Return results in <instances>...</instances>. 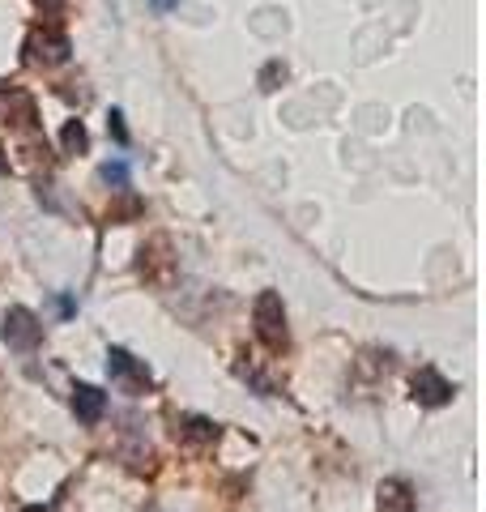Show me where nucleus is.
Listing matches in <instances>:
<instances>
[{"label": "nucleus", "instance_id": "f257e3e1", "mask_svg": "<svg viewBox=\"0 0 486 512\" xmlns=\"http://www.w3.org/2000/svg\"><path fill=\"white\" fill-rule=\"evenodd\" d=\"M69 35L56 26V22H43L30 30V39H26V60L30 64H39V69H56V64L69 60Z\"/></svg>", "mask_w": 486, "mask_h": 512}, {"label": "nucleus", "instance_id": "f03ea898", "mask_svg": "<svg viewBox=\"0 0 486 512\" xmlns=\"http://www.w3.org/2000/svg\"><path fill=\"white\" fill-rule=\"evenodd\" d=\"M256 338H261L269 350L286 346V308H282L278 291H265L256 299Z\"/></svg>", "mask_w": 486, "mask_h": 512}, {"label": "nucleus", "instance_id": "7ed1b4c3", "mask_svg": "<svg viewBox=\"0 0 486 512\" xmlns=\"http://www.w3.org/2000/svg\"><path fill=\"white\" fill-rule=\"evenodd\" d=\"M107 372L124 393H145L150 389V367H145L141 359H133L128 350H120V346L107 350Z\"/></svg>", "mask_w": 486, "mask_h": 512}, {"label": "nucleus", "instance_id": "20e7f679", "mask_svg": "<svg viewBox=\"0 0 486 512\" xmlns=\"http://www.w3.org/2000/svg\"><path fill=\"white\" fill-rule=\"evenodd\" d=\"M0 333H5V342L13 350H35L43 342V325H39V316L30 308H9L5 312V329Z\"/></svg>", "mask_w": 486, "mask_h": 512}, {"label": "nucleus", "instance_id": "39448f33", "mask_svg": "<svg viewBox=\"0 0 486 512\" xmlns=\"http://www.w3.org/2000/svg\"><path fill=\"white\" fill-rule=\"evenodd\" d=\"M414 402L418 406H448L452 402V384L435 372V367H423V372L414 376Z\"/></svg>", "mask_w": 486, "mask_h": 512}, {"label": "nucleus", "instance_id": "423d86ee", "mask_svg": "<svg viewBox=\"0 0 486 512\" xmlns=\"http://www.w3.org/2000/svg\"><path fill=\"white\" fill-rule=\"evenodd\" d=\"M73 410H77L81 423H99L103 410H107V393L94 389V384H77L73 389Z\"/></svg>", "mask_w": 486, "mask_h": 512}, {"label": "nucleus", "instance_id": "0eeeda50", "mask_svg": "<svg viewBox=\"0 0 486 512\" xmlns=\"http://www.w3.org/2000/svg\"><path fill=\"white\" fill-rule=\"evenodd\" d=\"M380 512H414V491L405 478H384L380 483Z\"/></svg>", "mask_w": 486, "mask_h": 512}, {"label": "nucleus", "instance_id": "6e6552de", "mask_svg": "<svg viewBox=\"0 0 486 512\" xmlns=\"http://www.w3.org/2000/svg\"><path fill=\"white\" fill-rule=\"evenodd\" d=\"M175 436H180L184 444H214L218 440V423H209V419H184L180 427H175Z\"/></svg>", "mask_w": 486, "mask_h": 512}, {"label": "nucleus", "instance_id": "1a4fd4ad", "mask_svg": "<svg viewBox=\"0 0 486 512\" xmlns=\"http://www.w3.org/2000/svg\"><path fill=\"white\" fill-rule=\"evenodd\" d=\"M60 146H64V154H86V146H90V133H86V124H81V120H69V124H64V133H60Z\"/></svg>", "mask_w": 486, "mask_h": 512}, {"label": "nucleus", "instance_id": "9d476101", "mask_svg": "<svg viewBox=\"0 0 486 512\" xmlns=\"http://www.w3.org/2000/svg\"><path fill=\"white\" fill-rule=\"evenodd\" d=\"M278 82H286V64L282 60H269L261 69V90H278Z\"/></svg>", "mask_w": 486, "mask_h": 512}, {"label": "nucleus", "instance_id": "9b49d317", "mask_svg": "<svg viewBox=\"0 0 486 512\" xmlns=\"http://www.w3.org/2000/svg\"><path fill=\"white\" fill-rule=\"evenodd\" d=\"M103 180L116 184V188H128V167H124V163H107V167H103Z\"/></svg>", "mask_w": 486, "mask_h": 512}, {"label": "nucleus", "instance_id": "f8f14e48", "mask_svg": "<svg viewBox=\"0 0 486 512\" xmlns=\"http://www.w3.org/2000/svg\"><path fill=\"white\" fill-rule=\"evenodd\" d=\"M107 133L116 137L120 146H128V128H124V116H120V111H111V116H107Z\"/></svg>", "mask_w": 486, "mask_h": 512}, {"label": "nucleus", "instance_id": "ddd939ff", "mask_svg": "<svg viewBox=\"0 0 486 512\" xmlns=\"http://www.w3.org/2000/svg\"><path fill=\"white\" fill-rule=\"evenodd\" d=\"M39 9L47 13V18H56V13L64 9V0H39Z\"/></svg>", "mask_w": 486, "mask_h": 512}, {"label": "nucleus", "instance_id": "4468645a", "mask_svg": "<svg viewBox=\"0 0 486 512\" xmlns=\"http://www.w3.org/2000/svg\"><path fill=\"white\" fill-rule=\"evenodd\" d=\"M0 154H5V150H0ZM0 171H9V158H0Z\"/></svg>", "mask_w": 486, "mask_h": 512}, {"label": "nucleus", "instance_id": "2eb2a0df", "mask_svg": "<svg viewBox=\"0 0 486 512\" xmlns=\"http://www.w3.org/2000/svg\"><path fill=\"white\" fill-rule=\"evenodd\" d=\"M22 512H43V508H22Z\"/></svg>", "mask_w": 486, "mask_h": 512}]
</instances>
